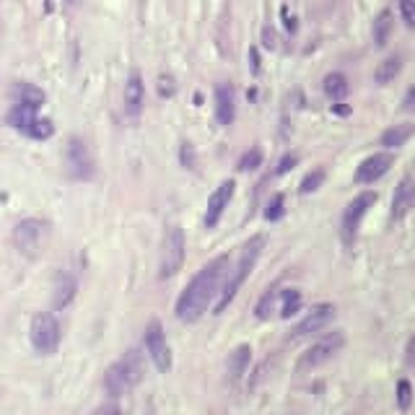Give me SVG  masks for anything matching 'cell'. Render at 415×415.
<instances>
[{
  "label": "cell",
  "instance_id": "cell-10",
  "mask_svg": "<svg viewBox=\"0 0 415 415\" xmlns=\"http://www.w3.org/2000/svg\"><path fill=\"white\" fill-rule=\"evenodd\" d=\"M234 190H236V182L234 179H226L221 185L213 190V195L208 197V211H205V226L213 229L216 223L221 221L223 211L229 208L231 197H234Z\"/></svg>",
  "mask_w": 415,
  "mask_h": 415
},
{
  "label": "cell",
  "instance_id": "cell-4",
  "mask_svg": "<svg viewBox=\"0 0 415 415\" xmlns=\"http://www.w3.org/2000/svg\"><path fill=\"white\" fill-rule=\"evenodd\" d=\"M29 338H31V345H34L42 356L55 353L57 345H60V324H57L55 314H50V312L34 314V319H31V330H29Z\"/></svg>",
  "mask_w": 415,
  "mask_h": 415
},
{
  "label": "cell",
  "instance_id": "cell-28",
  "mask_svg": "<svg viewBox=\"0 0 415 415\" xmlns=\"http://www.w3.org/2000/svg\"><path fill=\"white\" fill-rule=\"evenodd\" d=\"M52 133H55V125L50 120H42V117H37V120L31 122V128L27 130V135H31V138L37 140H47Z\"/></svg>",
  "mask_w": 415,
  "mask_h": 415
},
{
  "label": "cell",
  "instance_id": "cell-19",
  "mask_svg": "<svg viewBox=\"0 0 415 415\" xmlns=\"http://www.w3.org/2000/svg\"><path fill=\"white\" fill-rule=\"evenodd\" d=\"M415 133V125L413 122H402V125H395V128H389L382 133V146L384 148H400L405 146L407 140L413 138Z\"/></svg>",
  "mask_w": 415,
  "mask_h": 415
},
{
  "label": "cell",
  "instance_id": "cell-14",
  "mask_svg": "<svg viewBox=\"0 0 415 415\" xmlns=\"http://www.w3.org/2000/svg\"><path fill=\"white\" fill-rule=\"evenodd\" d=\"M415 203V182L413 176H402L400 185L395 190V197H392V216L395 218H402Z\"/></svg>",
  "mask_w": 415,
  "mask_h": 415
},
{
  "label": "cell",
  "instance_id": "cell-21",
  "mask_svg": "<svg viewBox=\"0 0 415 415\" xmlns=\"http://www.w3.org/2000/svg\"><path fill=\"white\" fill-rule=\"evenodd\" d=\"M34 120H37V110H34V107H27V104H16L8 114V122L16 130H21V133H27Z\"/></svg>",
  "mask_w": 415,
  "mask_h": 415
},
{
  "label": "cell",
  "instance_id": "cell-41",
  "mask_svg": "<svg viewBox=\"0 0 415 415\" xmlns=\"http://www.w3.org/2000/svg\"><path fill=\"white\" fill-rule=\"evenodd\" d=\"M249 60H252V73H259V55L255 47L249 50Z\"/></svg>",
  "mask_w": 415,
  "mask_h": 415
},
{
  "label": "cell",
  "instance_id": "cell-8",
  "mask_svg": "<svg viewBox=\"0 0 415 415\" xmlns=\"http://www.w3.org/2000/svg\"><path fill=\"white\" fill-rule=\"evenodd\" d=\"M374 203H377V195L374 193H361L359 197H353L351 205H348L345 213H342V239L345 241L356 239L361 221H363V216L369 213V208Z\"/></svg>",
  "mask_w": 415,
  "mask_h": 415
},
{
  "label": "cell",
  "instance_id": "cell-27",
  "mask_svg": "<svg viewBox=\"0 0 415 415\" xmlns=\"http://www.w3.org/2000/svg\"><path fill=\"white\" fill-rule=\"evenodd\" d=\"M276 301H278V294H276V288H273V291H268V294L259 299V304L255 306V317H257V319H270L273 312H276Z\"/></svg>",
  "mask_w": 415,
  "mask_h": 415
},
{
  "label": "cell",
  "instance_id": "cell-24",
  "mask_svg": "<svg viewBox=\"0 0 415 415\" xmlns=\"http://www.w3.org/2000/svg\"><path fill=\"white\" fill-rule=\"evenodd\" d=\"M400 68H402V63H400V57H397V55L387 57V60H382V63H379V68L374 70V81H377L379 86H387L389 81H395V78H397Z\"/></svg>",
  "mask_w": 415,
  "mask_h": 415
},
{
  "label": "cell",
  "instance_id": "cell-20",
  "mask_svg": "<svg viewBox=\"0 0 415 415\" xmlns=\"http://www.w3.org/2000/svg\"><path fill=\"white\" fill-rule=\"evenodd\" d=\"M249 361H252V348H249V345H239V348L229 356V377L234 379V382L244 377Z\"/></svg>",
  "mask_w": 415,
  "mask_h": 415
},
{
  "label": "cell",
  "instance_id": "cell-2",
  "mask_svg": "<svg viewBox=\"0 0 415 415\" xmlns=\"http://www.w3.org/2000/svg\"><path fill=\"white\" fill-rule=\"evenodd\" d=\"M262 247H265V236H252V239L244 244L236 268H234V273L229 276V280H226L223 288L218 291V301L213 304V314H221L223 309L234 301V296L239 294V288L244 286V280H247L249 273H252L255 265H257L259 255H262Z\"/></svg>",
  "mask_w": 415,
  "mask_h": 415
},
{
  "label": "cell",
  "instance_id": "cell-25",
  "mask_svg": "<svg viewBox=\"0 0 415 415\" xmlns=\"http://www.w3.org/2000/svg\"><path fill=\"white\" fill-rule=\"evenodd\" d=\"M16 96H19V104H27V107H34V110H39L45 104V91L37 89L34 83H19Z\"/></svg>",
  "mask_w": 415,
  "mask_h": 415
},
{
  "label": "cell",
  "instance_id": "cell-6",
  "mask_svg": "<svg viewBox=\"0 0 415 415\" xmlns=\"http://www.w3.org/2000/svg\"><path fill=\"white\" fill-rule=\"evenodd\" d=\"M146 351L151 356V363L161 374H166V371L172 369V348L166 342V332L158 319H151L146 327Z\"/></svg>",
  "mask_w": 415,
  "mask_h": 415
},
{
  "label": "cell",
  "instance_id": "cell-23",
  "mask_svg": "<svg viewBox=\"0 0 415 415\" xmlns=\"http://www.w3.org/2000/svg\"><path fill=\"white\" fill-rule=\"evenodd\" d=\"M278 299H280V317H283V319H291V317L301 309V304H304L301 291H296V288H286V291H280Z\"/></svg>",
  "mask_w": 415,
  "mask_h": 415
},
{
  "label": "cell",
  "instance_id": "cell-34",
  "mask_svg": "<svg viewBox=\"0 0 415 415\" xmlns=\"http://www.w3.org/2000/svg\"><path fill=\"white\" fill-rule=\"evenodd\" d=\"M174 78L172 75H158V93L164 96V99H169V96H174Z\"/></svg>",
  "mask_w": 415,
  "mask_h": 415
},
{
  "label": "cell",
  "instance_id": "cell-22",
  "mask_svg": "<svg viewBox=\"0 0 415 415\" xmlns=\"http://www.w3.org/2000/svg\"><path fill=\"white\" fill-rule=\"evenodd\" d=\"M324 93L332 102H340L348 96V78L342 73H327L324 75Z\"/></svg>",
  "mask_w": 415,
  "mask_h": 415
},
{
  "label": "cell",
  "instance_id": "cell-38",
  "mask_svg": "<svg viewBox=\"0 0 415 415\" xmlns=\"http://www.w3.org/2000/svg\"><path fill=\"white\" fill-rule=\"evenodd\" d=\"M190 143H182V161H185L187 169H195V151L190 153Z\"/></svg>",
  "mask_w": 415,
  "mask_h": 415
},
{
  "label": "cell",
  "instance_id": "cell-31",
  "mask_svg": "<svg viewBox=\"0 0 415 415\" xmlns=\"http://www.w3.org/2000/svg\"><path fill=\"white\" fill-rule=\"evenodd\" d=\"M259 164H262V151H259V148H249L247 153L241 156L239 169H241V172H255Z\"/></svg>",
  "mask_w": 415,
  "mask_h": 415
},
{
  "label": "cell",
  "instance_id": "cell-37",
  "mask_svg": "<svg viewBox=\"0 0 415 415\" xmlns=\"http://www.w3.org/2000/svg\"><path fill=\"white\" fill-rule=\"evenodd\" d=\"M262 45L268 47V50H276L278 47V37H276V31L270 27H265L262 29Z\"/></svg>",
  "mask_w": 415,
  "mask_h": 415
},
{
  "label": "cell",
  "instance_id": "cell-7",
  "mask_svg": "<svg viewBox=\"0 0 415 415\" xmlns=\"http://www.w3.org/2000/svg\"><path fill=\"white\" fill-rule=\"evenodd\" d=\"M45 234H47V226L37 218H27V221H21L13 231V244L19 247V252L29 255V257H34L39 249H42V241H45Z\"/></svg>",
  "mask_w": 415,
  "mask_h": 415
},
{
  "label": "cell",
  "instance_id": "cell-9",
  "mask_svg": "<svg viewBox=\"0 0 415 415\" xmlns=\"http://www.w3.org/2000/svg\"><path fill=\"white\" fill-rule=\"evenodd\" d=\"M335 304H317L312 306V312H306V317L301 322L296 324L291 338H306V335H314V332H322L327 324L335 319Z\"/></svg>",
  "mask_w": 415,
  "mask_h": 415
},
{
  "label": "cell",
  "instance_id": "cell-35",
  "mask_svg": "<svg viewBox=\"0 0 415 415\" xmlns=\"http://www.w3.org/2000/svg\"><path fill=\"white\" fill-rule=\"evenodd\" d=\"M296 164H299V156H296V153H288V156L280 158V164H278L276 174H286V172H291Z\"/></svg>",
  "mask_w": 415,
  "mask_h": 415
},
{
  "label": "cell",
  "instance_id": "cell-12",
  "mask_svg": "<svg viewBox=\"0 0 415 415\" xmlns=\"http://www.w3.org/2000/svg\"><path fill=\"white\" fill-rule=\"evenodd\" d=\"M65 158H68V169H70V174H73L75 179H89V176H91V172H93L91 156H89L86 146H83L78 138H73L70 143H68Z\"/></svg>",
  "mask_w": 415,
  "mask_h": 415
},
{
  "label": "cell",
  "instance_id": "cell-16",
  "mask_svg": "<svg viewBox=\"0 0 415 415\" xmlns=\"http://www.w3.org/2000/svg\"><path fill=\"white\" fill-rule=\"evenodd\" d=\"M75 291H78V283H75V278H73V276H68V273H63V276L57 278V283H55V296H52V306H55V312H63V309H68V306L73 304Z\"/></svg>",
  "mask_w": 415,
  "mask_h": 415
},
{
  "label": "cell",
  "instance_id": "cell-39",
  "mask_svg": "<svg viewBox=\"0 0 415 415\" xmlns=\"http://www.w3.org/2000/svg\"><path fill=\"white\" fill-rule=\"evenodd\" d=\"M402 107H405L407 112H415V86H410L405 93V99H402Z\"/></svg>",
  "mask_w": 415,
  "mask_h": 415
},
{
  "label": "cell",
  "instance_id": "cell-17",
  "mask_svg": "<svg viewBox=\"0 0 415 415\" xmlns=\"http://www.w3.org/2000/svg\"><path fill=\"white\" fill-rule=\"evenodd\" d=\"M104 389H107L112 397H122L133 389L128 374H125V369L120 366V361H117V363H112L110 369H107V374H104Z\"/></svg>",
  "mask_w": 415,
  "mask_h": 415
},
{
  "label": "cell",
  "instance_id": "cell-13",
  "mask_svg": "<svg viewBox=\"0 0 415 415\" xmlns=\"http://www.w3.org/2000/svg\"><path fill=\"white\" fill-rule=\"evenodd\" d=\"M236 117V99H234V89L229 83H218L216 86V120L221 125H231Z\"/></svg>",
  "mask_w": 415,
  "mask_h": 415
},
{
  "label": "cell",
  "instance_id": "cell-15",
  "mask_svg": "<svg viewBox=\"0 0 415 415\" xmlns=\"http://www.w3.org/2000/svg\"><path fill=\"white\" fill-rule=\"evenodd\" d=\"M143 99H146V86H143V78L140 73H133L125 83V112L130 117L140 114L143 110Z\"/></svg>",
  "mask_w": 415,
  "mask_h": 415
},
{
  "label": "cell",
  "instance_id": "cell-29",
  "mask_svg": "<svg viewBox=\"0 0 415 415\" xmlns=\"http://www.w3.org/2000/svg\"><path fill=\"white\" fill-rule=\"evenodd\" d=\"M324 182V169H314V172H309V174L301 179V193L309 195L314 193V190H319Z\"/></svg>",
  "mask_w": 415,
  "mask_h": 415
},
{
  "label": "cell",
  "instance_id": "cell-40",
  "mask_svg": "<svg viewBox=\"0 0 415 415\" xmlns=\"http://www.w3.org/2000/svg\"><path fill=\"white\" fill-rule=\"evenodd\" d=\"M405 359H407V363L410 366H415V335L407 340V351H405Z\"/></svg>",
  "mask_w": 415,
  "mask_h": 415
},
{
  "label": "cell",
  "instance_id": "cell-3",
  "mask_svg": "<svg viewBox=\"0 0 415 415\" xmlns=\"http://www.w3.org/2000/svg\"><path fill=\"white\" fill-rule=\"evenodd\" d=\"M185 262V229L182 226H169L164 234V244H161V265H158V276L172 278L179 273Z\"/></svg>",
  "mask_w": 415,
  "mask_h": 415
},
{
  "label": "cell",
  "instance_id": "cell-1",
  "mask_svg": "<svg viewBox=\"0 0 415 415\" xmlns=\"http://www.w3.org/2000/svg\"><path fill=\"white\" fill-rule=\"evenodd\" d=\"M226 268H229V257L221 255V257H216L213 262H208V265L187 283V288L182 291L179 301H176V309H174L176 317H179L182 322L193 324L208 312L213 296L221 291V278L226 276Z\"/></svg>",
  "mask_w": 415,
  "mask_h": 415
},
{
  "label": "cell",
  "instance_id": "cell-18",
  "mask_svg": "<svg viewBox=\"0 0 415 415\" xmlns=\"http://www.w3.org/2000/svg\"><path fill=\"white\" fill-rule=\"evenodd\" d=\"M120 366L125 369V374H128L133 387L140 384L143 377H146V359H143V353H140L138 348H130V351H125V356L120 359Z\"/></svg>",
  "mask_w": 415,
  "mask_h": 415
},
{
  "label": "cell",
  "instance_id": "cell-26",
  "mask_svg": "<svg viewBox=\"0 0 415 415\" xmlns=\"http://www.w3.org/2000/svg\"><path fill=\"white\" fill-rule=\"evenodd\" d=\"M392 10H382L377 16V21H374V42H377V47H384L389 42V34H392Z\"/></svg>",
  "mask_w": 415,
  "mask_h": 415
},
{
  "label": "cell",
  "instance_id": "cell-30",
  "mask_svg": "<svg viewBox=\"0 0 415 415\" xmlns=\"http://www.w3.org/2000/svg\"><path fill=\"white\" fill-rule=\"evenodd\" d=\"M410 402H413V387L407 379H400L397 382V405H400V410H407Z\"/></svg>",
  "mask_w": 415,
  "mask_h": 415
},
{
  "label": "cell",
  "instance_id": "cell-5",
  "mask_svg": "<svg viewBox=\"0 0 415 415\" xmlns=\"http://www.w3.org/2000/svg\"><path fill=\"white\" fill-rule=\"evenodd\" d=\"M342 345H345V335L340 330L338 332H330V335H324L319 340L309 345L306 353H301V359H299V371H309V369H317V366H322L327 361L335 356V353L340 351Z\"/></svg>",
  "mask_w": 415,
  "mask_h": 415
},
{
  "label": "cell",
  "instance_id": "cell-33",
  "mask_svg": "<svg viewBox=\"0 0 415 415\" xmlns=\"http://www.w3.org/2000/svg\"><path fill=\"white\" fill-rule=\"evenodd\" d=\"M400 13L407 27L415 29V0H400Z\"/></svg>",
  "mask_w": 415,
  "mask_h": 415
},
{
  "label": "cell",
  "instance_id": "cell-32",
  "mask_svg": "<svg viewBox=\"0 0 415 415\" xmlns=\"http://www.w3.org/2000/svg\"><path fill=\"white\" fill-rule=\"evenodd\" d=\"M283 216V195H276L273 200L268 203V211H265V218L268 221H278Z\"/></svg>",
  "mask_w": 415,
  "mask_h": 415
},
{
  "label": "cell",
  "instance_id": "cell-11",
  "mask_svg": "<svg viewBox=\"0 0 415 415\" xmlns=\"http://www.w3.org/2000/svg\"><path fill=\"white\" fill-rule=\"evenodd\" d=\"M392 164H395L392 153H374V156L363 158L359 169H356V182L359 185H371V182H377L379 176L387 174Z\"/></svg>",
  "mask_w": 415,
  "mask_h": 415
},
{
  "label": "cell",
  "instance_id": "cell-36",
  "mask_svg": "<svg viewBox=\"0 0 415 415\" xmlns=\"http://www.w3.org/2000/svg\"><path fill=\"white\" fill-rule=\"evenodd\" d=\"M93 415H122V410L117 402H104V405H99L93 410Z\"/></svg>",
  "mask_w": 415,
  "mask_h": 415
}]
</instances>
